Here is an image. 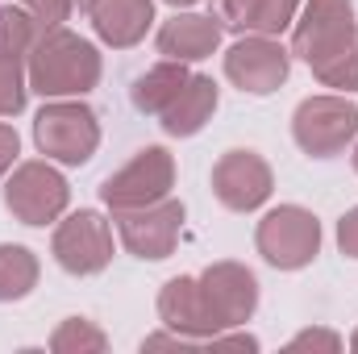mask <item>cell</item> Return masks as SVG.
Returning <instances> with one entry per match:
<instances>
[{
  "mask_svg": "<svg viewBox=\"0 0 358 354\" xmlns=\"http://www.w3.org/2000/svg\"><path fill=\"white\" fill-rule=\"evenodd\" d=\"M287 354H304V351H325V354H338L342 351V338L334 334V330H300L287 346Z\"/></svg>",
  "mask_w": 358,
  "mask_h": 354,
  "instance_id": "24",
  "label": "cell"
},
{
  "mask_svg": "<svg viewBox=\"0 0 358 354\" xmlns=\"http://www.w3.org/2000/svg\"><path fill=\"white\" fill-rule=\"evenodd\" d=\"M196 283H200V296H204V309H208L217 334L246 325L255 317V309H259V279H255V271L234 263V259L204 267L196 275Z\"/></svg>",
  "mask_w": 358,
  "mask_h": 354,
  "instance_id": "9",
  "label": "cell"
},
{
  "mask_svg": "<svg viewBox=\"0 0 358 354\" xmlns=\"http://www.w3.org/2000/svg\"><path fill=\"white\" fill-rule=\"evenodd\" d=\"M176 187V159L167 146H146L138 150L121 171L100 183V200L113 208V213H125V208H146L163 196H171Z\"/></svg>",
  "mask_w": 358,
  "mask_h": 354,
  "instance_id": "5",
  "label": "cell"
},
{
  "mask_svg": "<svg viewBox=\"0 0 358 354\" xmlns=\"http://www.w3.org/2000/svg\"><path fill=\"white\" fill-rule=\"evenodd\" d=\"M350 351H355V354H358V330H355V338H350Z\"/></svg>",
  "mask_w": 358,
  "mask_h": 354,
  "instance_id": "32",
  "label": "cell"
},
{
  "mask_svg": "<svg viewBox=\"0 0 358 354\" xmlns=\"http://www.w3.org/2000/svg\"><path fill=\"white\" fill-rule=\"evenodd\" d=\"M67 200H71V187L67 179L50 167V159H29V163H17L13 176L4 183V208L21 221V225H50L67 213Z\"/></svg>",
  "mask_w": 358,
  "mask_h": 354,
  "instance_id": "6",
  "label": "cell"
},
{
  "mask_svg": "<svg viewBox=\"0 0 358 354\" xmlns=\"http://www.w3.org/2000/svg\"><path fill=\"white\" fill-rule=\"evenodd\" d=\"M355 171H358V146H355Z\"/></svg>",
  "mask_w": 358,
  "mask_h": 354,
  "instance_id": "33",
  "label": "cell"
},
{
  "mask_svg": "<svg viewBox=\"0 0 358 354\" xmlns=\"http://www.w3.org/2000/svg\"><path fill=\"white\" fill-rule=\"evenodd\" d=\"M338 246L346 259H358V204L350 213H342V221H338Z\"/></svg>",
  "mask_w": 358,
  "mask_h": 354,
  "instance_id": "26",
  "label": "cell"
},
{
  "mask_svg": "<svg viewBox=\"0 0 358 354\" xmlns=\"http://www.w3.org/2000/svg\"><path fill=\"white\" fill-rule=\"evenodd\" d=\"M100 50L88 38L71 34L67 25H50L38 34L29 59H25V76L29 92H38L42 100H71L84 96L100 84Z\"/></svg>",
  "mask_w": 358,
  "mask_h": 354,
  "instance_id": "1",
  "label": "cell"
},
{
  "mask_svg": "<svg viewBox=\"0 0 358 354\" xmlns=\"http://www.w3.org/2000/svg\"><path fill=\"white\" fill-rule=\"evenodd\" d=\"M246 13H250V0H221V21H225V25L242 29Z\"/></svg>",
  "mask_w": 358,
  "mask_h": 354,
  "instance_id": "29",
  "label": "cell"
},
{
  "mask_svg": "<svg viewBox=\"0 0 358 354\" xmlns=\"http://www.w3.org/2000/svg\"><path fill=\"white\" fill-rule=\"evenodd\" d=\"M159 321L167 330L183 334V338H196L200 346L217 334V325H213V317L204 309L196 275H176V279L163 283V292H159Z\"/></svg>",
  "mask_w": 358,
  "mask_h": 354,
  "instance_id": "14",
  "label": "cell"
},
{
  "mask_svg": "<svg viewBox=\"0 0 358 354\" xmlns=\"http://www.w3.org/2000/svg\"><path fill=\"white\" fill-rule=\"evenodd\" d=\"M38 255L29 246H13V242H0V304H13V300H25L34 288H38Z\"/></svg>",
  "mask_w": 358,
  "mask_h": 354,
  "instance_id": "18",
  "label": "cell"
},
{
  "mask_svg": "<svg viewBox=\"0 0 358 354\" xmlns=\"http://www.w3.org/2000/svg\"><path fill=\"white\" fill-rule=\"evenodd\" d=\"M217 100H221V92L213 84V76H192V80L183 84V92L163 108L159 125H163L171 138H192V134H200V129L213 121Z\"/></svg>",
  "mask_w": 358,
  "mask_h": 354,
  "instance_id": "16",
  "label": "cell"
},
{
  "mask_svg": "<svg viewBox=\"0 0 358 354\" xmlns=\"http://www.w3.org/2000/svg\"><path fill=\"white\" fill-rule=\"evenodd\" d=\"M187 80H192L187 63L163 59V63L146 67V71L134 80L129 100H134V108H138V113H146V117H163V108H167L179 92H183V84H187Z\"/></svg>",
  "mask_w": 358,
  "mask_h": 354,
  "instance_id": "17",
  "label": "cell"
},
{
  "mask_svg": "<svg viewBox=\"0 0 358 354\" xmlns=\"http://www.w3.org/2000/svg\"><path fill=\"white\" fill-rule=\"evenodd\" d=\"M225 38V21L213 17V13H179L171 21H163L159 29V55L163 59H176V63H200L208 59Z\"/></svg>",
  "mask_w": 358,
  "mask_h": 354,
  "instance_id": "13",
  "label": "cell"
},
{
  "mask_svg": "<svg viewBox=\"0 0 358 354\" xmlns=\"http://www.w3.org/2000/svg\"><path fill=\"white\" fill-rule=\"evenodd\" d=\"M50 351L55 354H100V351H108V334L96 321H88V317H67L50 334Z\"/></svg>",
  "mask_w": 358,
  "mask_h": 354,
  "instance_id": "19",
  "label": "cell"
},
{
  "mask_svg": "<svg viewBox=\"0 0 358 354\" xmlns=\"http://www.w3.org/2000/svg\"><path fill=\"white\" fill-rule=\"evenodd\" d=\"M292 138L313 159H334L358 138V104L350 96L321 92L296 104L292 113Z\"/></svg>",
  "mask_w": 358,
  "mask_h": 354,
  "instance_id": "3",
  "label": "cell"
},
{
  "mask_svg": "<svg viewBox=\"0 0 358 354\" xmlns=\"http://www.w3.org/2000/svg\"><path fill=\"white\" fill-rule=\"evenodd\" d=\"M204 351H259V338H250V334H213L208 342H204Z\"/></svg>",
  "mask_w": 358,
  "mask_h": 354,
  "instance_id": "28",
  "label": "cell"
},
{
  "mask_svg": "<svg viewBox=\"0 0 358 354\" xmlns=\"http://www.w3.org/2000/svg\"><path fill=\"white\" fill-rule=\"evenodd\" d=\"M34 142L63 167H84L100 146V121L84 100H46L34 117Z\"/></svg>",
  "mask_w": 358,
  "mask_h": 354,
  "instance_id": "2",
  "label": "cell"
},
{
  "mask_svg": "<svg viewBox=\"0 0 358 354\" xmlns=\"http://www.w3.org/2000/svg\"><path fill=\"white\" fill-rule=\"evenodd\" d=\"M296 8H300V0H250V13H246V21H242V34L279 38V34L296 21Z\"/></svg>",
  "mask_w": 358,
  "mask_h": 354,
  "instance_id": "21",
  "label": "cell"
},
{
  "mask_svg": "<svg viewBox=\"0 0 358 354\" xmlns=\"http://www.w3.org/2000/svg\"><path fill=\"white\" fill-rule=\"evenodd\" d=\"M255 246L271 267L300 271L321 255V221L300 204H279L255 229Z\"/></svg>",
  "mask_w": 358,
  "mask_h": 354,
  "instance_id": "4",
  "label": "cell"
},
{
  "mask_svg": "<svg viewBox=\"0 0 358 354\" xmlns=\"http://www.w3.org/2000/svg\"><path fill=\"white\" fill-rule=\"evenodd\" d=\"M142 351H204L196 338H183L176 330H167V334H150L146 342H142Z\"/></svg>",
  "mask_w": 358,
  "mask_h": 354,
  "instance_id": "25",
  "label": "cell"
},
{
  "mask_svg": "<svg viewBox=\"0 0 358 354\" xmlns=\"http://www.w3.org/2000/svg\"><path fill=\"white\" fill-rule=\"evenodd\" d=\"M271 163L259 150H225L213 167V196L229 213H255L271 200Z\"/></svg>",
  "mask_w": 358,
  "mask_h": 354,
  "instance_id": "12",
  "label": "cell"
},
{
  "mask_svg": "<svg viewBox=\"0 0 358 354\" xmlns=\"http://www.w3.org/2000/svg\"><path fill=\"white\" fill-rule=\"evenodd\" d=\"M76 4H80V8H84V13H92V8H96V4H100V0H76Z\"/></svg>",
  "mask_w": 358,
  "mask_h": 354,
  "instance_id": "30",
  "label": "cell"
},
{
  "mask_svg": "<svg viewBox=\"0 0 358 354\" xmlns=\"http://www.w3.org/2000/svg\"><path fill=\"white\" fill-rule=\"evenodd\" d=\"M50 255L67 275H100L113 263V229L96 208H80L55 225Z\"/></svg>",
  "mask_w": 358,
  "mask_h": 354,
  "instance_id": "8",
  "label": "cell"
},
{
  "mask_svg": "<svg viewBox=\"0 0 358 354\" xmlns=\"http://www.w3.org/2000/svg\"><path fill=\"white\" fill-rule=\"evenodd\" d=\"M29 100V76H25V55L0 50V117H17Z\"/></svg>",
  "mask_w": 358,
  "mask_h": 354,
  "instance_id": "20",
  "label": "cell"
},
{
  "mask_svg": "<svg viewBox=\"0 0 358 354\" xmlns=\"http://www.w3.org/2000/svg\"><path fill=\"white\" fill-rule=\"evenodd\" d=\"M17 155H21V138H17V129H13V125H4V121H0V179L13 171Z\"/></svg>",
  "mask_w": 358,
  "mask_h": 354,
  "instance_id": "27",
  "label": "cell"
},
{
  "mask_svg": "<svg viewBox=\"0 0 358 354\" xmlns=\"http://www.w3.org/2000/svg\"><path fill=\"white\" fill-rule=\"evenodd\" d=\"M167 4H176V8H187V4H196V0H167Z\"/></svg>",
  "mask_w": 358,
  "mask_h": 354,
  "instance_id": "31",
  "label": "cell"
},
{
  "mask_svg": "<svg viewBox=\"0 0 358 354\" xmlns=\"http://www.w3.org/2000/svg\"><path fill=\"white\" fill-rule=\"evenodd\" d=\"M117 217V234L125 242V250L134 259H146V263H159L167 255H176L179 234H183V204L163 196L146 208H125V213H113Z\"/></svg>",
  "mask_w": 358,
  "mask_h": 354,
  "instance_id": "10",
  "label": "cell"
},
{
  "mask_svg": "<svg viewBox=\"0 0 358 354\" xmlns=\"http://www.w3.org/2000/svg\"><path fill=\"white\" fill-rule=\"evenodd\" d=\"M155 25V0H100L92 8V29L104 46L129 50Z\"/></svg>",
  "mask_w": 358,
  "mask_h": 354,
  "instance_id": "15",
  "label": "cell"
},
{
  "mask_svg": "<svg viewBox=\"0 0 358 354\" xmlns=\"http://www.w3.org/2000/svg\"><path fill=\"white\" fill-rule=\"evenodd\" d=\"M325 88H338V92H355L358 88V25H355V38L325 63V67H317L313 71Z\"/></svg>",
  "mask_w": 358,
  "mask_h": 354,
  "instance_id": "22",
  "label": "cell"
},
{
  "mask_svg": "<svg viewBox=\"0 0 358 354\" xmlns=\"http://www.w3.org/2000/svg\"><path fill=\"white\" fill-rule=\"evenodd\" d=\"M355 25L350 0H308L304 13L292 21V55L317 71L355 38Z\"/></svg>",
  "mask_w": 358,
  "mask_h": 354,
  "instance_id": "7",
  "label": "cell"
},
{
  "mask_svg": "<svg viewBox=\"0 0 358 354\" xmlns=\"http://www.w3.org/2000/svg\"><path fill=\"white\" fill-rule=\"evenodd\" d=\"M287 71H292V50H283L279 38L267 34H242L225 50V76L250 96H271L275 88H283Z\"/></svg>",
  "mask_w": 358,
  "mask_h": 354,
  "instance_id": "11",
  "label": "cell"
},
{
  "mask_svg": "<svg viewBox=\"0 0 358 354\" xmlns=\"http://www.w3.org/2000/svg\"><path fill=\"white\" fill-rule=\"evenodd\" d=\"M21 8H25L42 29H50V25H63V21L71 17L76 0H21Z\"/></svg>",
  "mask_w": 358,
  "mask_h": 354,
  "instance_id": "23",
  "label": "cell"
}]
</instances>
